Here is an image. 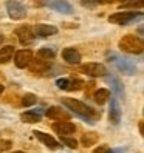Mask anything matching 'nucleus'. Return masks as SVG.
<instances>
[{"label":"nucleus","instance_id":"1","mask_svg":"<svg viewBox=\"0 0 144 153\" xmlns=\"http://www.w3.org/2000/svg\"><path fill=\"white\" fill-rule=\"evenodd\" d=\"M62 105H65L68 110H71L75 114H78L79 118L85 119L88 124H95L96 119L101 118V113L95 111L92 107H88L87 104L78 101V99H73V97H64L62 99Z\"/></svg>","mask_w":144,"mask_h":153},{"label":"nucleus","instance_id":"2","mask_svg":"<svg viewBox=\"0 0 144 153\" xmlns=\"http://www.w3.org/2000/svg\"><path fill=\"white\" fill-rule=\"evenodd\" d=\"M118 47L121 51L124 53H129V54H141L144 51V43H143V39L137 37L133 34H127L124 37L119 39L118 42Z\"/></svg>","mask_w":144,"mask_h":153},{"label":"nucleus","instance_id":"3","mask_svg":"<svg viewBox=\"0 0 144 153\" xmlns=\"http://www.w3.org/2000/svg\"><path fill=\"white\" fill-rule=\"evenodd\" d=\"M143 13H137V11H119V13H115L109 17V22L115 23V25H129L132 23L137 17H141Z\"/></svg>","mask_w":144,"mask_h":153},{"label":"nucleus","instance_id":"4","mask_svg":"<svg viewBox=\"0 0 144 153\" xmlns=\"http://www.w3.org/2000/svg\"><path fill=\"white\" fill-rule=\"evenodd\" d=\"M81 71L87 76L92 77H105L107 76V68L104 64H99V62H88V64L81 67Z\"/></svg>","mask_w":144,"mask_h":153},{"label":"nucleus","instance_id":"5","mask_svg":"<svg viewBox=\"0 0 144 153\" xmlns=\"http://www.w3.org/2000/svg\"><path fill=\"white\" fill-rule=\"evenodd\" d=\"M112 59L113 60H110V62H113V64L116 65V68H118L121 73L129 74V76L137 74V65H135L132 60L125 59V57H118V56H115V54H112Z\"/></svg>","mask_w":144,"mask_h":153},{"label":"nucleus","instance_id":"6","mask_svg":"<svg viewBox=\"0 0 144 153\" xmlns=\"http://www.w3.org/2000/svg\"><path fill=\"white\" fill-rule=\"evenodd\" d=\"M6 11L8 16L11 17L13 20H22L26 17V8L23 3L20 2H6Z\"/></svg>","mask_w":144,"mask_h":153},{"label":"nucleus","instance_id":"7","mask_svg":"<svg viewBox=\"0 0 144 153\" xmlns=\"http://www.w3.org/2000/svg\"><path fill=\"white\" fill-rule=\"evenodd\" d=\"M45 116L50 118V119H53V121H56V122H60V121H68L71 113L67 111L65 108H62V107L53 105V107H50V108L45 110Z\"/></svg>","mask_w":144,"mask_h":153},{"label":"nucleus","instance_id":"8","mask_svg":"<svg viewBox=\"0 0 144 153\" xmlns=\"http://www.w3.org/2000/svg\"><path fill=\"white\" fill-rule=\"evenodd\" d=\"M53 130H54L60 138H68L70 134H75L76 125L73 122H68V121H60V122L53 124Z\"/></svg>","mask_w":144,"mask_h":153},{"label":"nucleus","instance_id":"9","mask_svg":"<svg viewBox=\"0 0 144 153\" xmlns=\"http://www.w3.org/2000/svg\"><path fill=\"white\" fill-rule=\"evenodd\" d=\"M33 62V51L31 50H20L14 53V64L17 68H26Z\"/></svg>","mask_w":144,"mask_h":153},{"label":"nucleus","instance_id":"10","mask_svg":"<svg viewBox=\"0 0 144 153\" xmlns=\"http://www.w3.org/2000/svg\"><path fill=\"white\" fill-rule=\"evenodd\" d=\"M16 36H17V39H19V42H20L22 45H30V43H33L34 39H36V34H34L33 28H31V26H28V25L17 28V30H16Z\"/></svg>","mask_w":144,"mask_h":153},{"label":"nucleus","instance_id":"11","mask_svg":"<svg viewBox=\"0 0 144 153\" xmlns=\"http://www.w3.org/2000/svg\"><path fill=\"white\" fill-rule=\"evenodd\" d=\"M28 68H30V71H31L33 74L43 76V74H48V71L51 68V64H50V62H47V60L39 59V60H33L31 64L28 65Z\"/></svg>","mask_w":144,"mask_h":153},{"label":"nucleus","instance_id":"12","mask_svg":"<svg viewBox=\"0 0 144 153\" xmlns=\"http://www.w3.org/2000/svg\"><path fill=\"white\" fill-rule=\"evenodd\" d=\"M33 134H34V136L37 138L42 144H45V146H47L48 149H51V150L60 149V142H57L54 138L51 136V134H47V133H43V131H40V130H34Z\"/></svg>","mask_w":144,"mask_h":153},{"label":"nucleus","instance_id":"13","mask_svg":"<svg viewBox=\"0 0 144 153\" xmlns=\"http://www.w3.org/2000/svg\"><path fill=\"white\" fill-rule=\"evenodd\" d=\"M45 113L43 108H40V107H37V108L34 110H28L20 114V119L25 122V124H36V122H40V118L42 114Z\"/></svg>","mask_w":144,"mask_h":153},{"label":"nucleus","instance_id":"14","mask_svg":"<svg viewBox=\"0 0 144 153\" xmlns=\"http://www.w3.org/2000/svg\"><path fill=\"white\" fill-rule=\"evenodd\" d=\"M121 116H122V111H121V105L118 102V99H112L110 101V111H109V119L113 125H118L121 122Z\"/></svg>","mask_w":144,"mask_h":153},{"label":"nucleus","instance_id":"15","mask_svg":"<svg viewBox=\"0 0 144 153\" xmlns=\"http://www.w3.org/2000/svg\"><path fill=\"white\" fill-rule=\"evenodd\" d=\"M62 59L71 65H79L81 64V54L76 48H64L62 50Z\"/></svg>","mask_w":144,"mask_h":153},{"label":"nucleus","instance_id":"16","mask_svg":"<svg viewBox=\"0 0 144 153\" xmlns=\"http://www.w3.org/2000/svg\"><path fill=\"white\" fill-rule=\"evenodd\" d=\"M34 34H36V37H48V36H53V34H56L57 33V28L56 26H53V25H45V23H39V25H36L34 26Z\"/></svg>","mask_w":144,"mask_h":153},{"label":"nucleus","instance_id":"17","mask_svg":"<svg viewBox=\"0 0 144 153\" xmlns=\"http://www.w3.org/2000/svg\"><path fill=\"white\" fill-rule=\"evenodd\" d=\"M50 8H53L54 11L62 13V14H73V6H71L68 2H48L47 3Z\"/></svg>","mask_w":144,"mask_h":153},{"label":"nucleus","instance_id":"18","mask_svg":"<svg viewBox=\"0 0 144 153\" xmlns=\"http://www.w3.org/2000/svg\"><path fill=\"white\" fill-rule=\"evenodd\" d=\"M98 141H99V134L96 131H85L82 136H81V144H82L84 147H92Z\"/></svg>","mask_w":144,"mask_h":153},{"label":"nucleus","instance_id":"19","mask_svg":"<svg viewBox=\"0 0 144 153\" xmlns=\"http://www.w3.org/2000/svg\"><path fill=\"white\" fill-rule=\"evenodd\" d=\"M105 77H107V80L110 82L113 93L118 96V97H124V85H122L121 80H119L118 77H115V76H105Z\"/></svg>","mask_w":144,"mask_h":153},{"label":"nucleus","instance_id":"20","mask_svg":"<svg viewBox=\"0 0 144 153\" xmlns=\"http://www.w3.org/2000/svg\"><path fill=\"white\" fill-rule=\"evenodd\" d=\"M14 54V47L11 45H6V47L0 48V64H8Z\"/></svg>","mask_w":144,"mask_h":153},{"label":"nucleus","instance_id":"21","mask_svg":"<svg viewBox=\"0 0 144 153\" xmlns=\"http://www.w3.org/2000/svg\"><path fill=\"white\" fill-rule=\"evenodd\" d=\"M93 97H95V102L96 104L104 105L110 99V91H109V90H105V88H99V90H96V91H95V96Z\"/></svg>","mask_w":144,"mask_h":153},{"label":"nucleus","instance_id":"22","mask_svg":"<svg viewBox=\"0 0 144 153\" xmlns=\"http://www.w3.org/2000/svg\"><path fill=\"white\" fill-rule=\"evenodd\" d=\"M37 56L42 59V60H50V59H54V56H56V50L53 48V47H43V48H40L39 51H37Z\"/></svg>","mask_w":144,"mask_h":153},{"label":"nucleus","instance_id":"23","mask_svg":"<svg viewBox=\"0 0 144 153\" xmlns=\"http://www.w3.org/2000/svg\"><path fill=\"white\" fill-rule=\"evenodd\" d=\"M84 85H85L84 80H81V79H70L67 91H78V90H82Z\"/></svg>","mask_w":144,"mask_h":153},{"label":"nucleus","instance_id":"24","mask_svg":"<svg viewBox=\"0 0 144 153\" xmlns=\"http://www.w3.org/2000/svg\"><path fill=\"white\" fill-rule=\"evenodd\" d=\"M36 101H37L36 94H33V93H25L23 97H22V105H23V107H31V105L36 104Z\"/></svg>","mask_w":144,"mask_h":153},{"label":"nucleus","instance_id":"25","mask_svg":"<svg viewBox=\"0 0 144 153\" xmlns=\"http://www.w3.org/2000/svg\"><path fill=\"white\" fill-rule=\"evenodd\" d=\"M60 144H65L67 147L70 149H78V141L75 138H60Z\"/></svg>","mask_w":144,"mask_h":153},{"label":"nucleus","instance_id":"26","mask_svg":"<svg viewBox=\"0 0 144 153\" xmlns=\"http://www.w3.org/2000/svg\"><path fill=\"white\" fill-rule=\"evenodd\" d=\"M68 82H70V79L62 77V79H57V80H56V85H57V88H60V90H67V88H68Z\"/></svg>","mask_w":144,"mask_h":153},{"label":"nucleus","instance_id":"27","mask_svg":"<svg viewBox=\"0 0 144 153\" xmlns=\"http://www.w3.org/2000/svg\"><path fill=\"white\" fill-rule=\"evenodd\" d=\"M113 150L107 146V144H102V146H99V147H96L95 150H93V153H112Z\"/></svg>","mask_w":144,"mask_h":153},{"label":"nucleus","instance_id":"28","mask_svg":"<svg viewBox=\"0 0 144 153\" xmlns=\"http://www.w3.org/2000/svg\"><path fill=\"white\" fill-rule=\"evenodd\" d=\"M10 147H13V142L10 139H0V152H5Z\"/></svg>","mask_w":144,"mask_h":153},{"label":"nucleus","instance_id":"29","mask_svg":"<svg viewBox=\"0 0 144 153\" xmlns=\"http://www.w3.org/2000/svg\"><path fill=\"white\" fill-rule=\"evenodd\" d=\"M129 6H130V8H141L143 3H141V2H129V3H124V5H122V8H129Z\"/></svg>","mask_w":144,"mask_h":153},{"label":"nucleus","instance_id":"30","mask_svg":"<svg viewBox=\"0 0 144 153\" xmlns=\"http://www.w3.org/2000/svg\"><path fill=\"white\" fill-rule=\"evenodd\" d=\"M81 5L85 8H95V6H98V2H81Z\"/></svg>","mask_w":144,"mask_h":153},{"label":"nucleus","instance_id":"31","mask_svg":"<svg viewBox=\"0 0 144 153\" xmlns=\"http://www.w3.org/2000/svg\"><path fill=\"white\" fill-rule=\"evenodd\" d=\"M138 34H140V39H141V36H143V26H140V28H138Z\"/></svg>","mask_w":144,"mask_h":153},{"label":"nucleus","instance_id":"32","mask_svg":"<svg viewBox=\"0 0 144 153\" xmlns=\"http://www.w3.org/2000/svg\"><path fill=\"white\" fill-rule=\"evenodd\" d=\"M140 131H141V134H144V130H143V121L140 122Z\"/></svg>","mask_w":144,"mask_h":153},{"label":"nucleus","instance_id":"33","mask_svg":"<svg viewBox=\"0 0 144 153\" xmlns=\"http://www.w3.org/2000/svg\"><path fill=\"white\" fill-rule=\"evenodd\" d=\"M3 90H5V85H2V84H0V94L3 93Z\"/></svg>","mask_w":144,"mask_h":153},{"label":"nucleus","instance_id":"34","mask_svg":"<svg viewBox=\"0 0 144 153\" xmlns=\"http://www.w3.org/2000/svg\"><path fill=\"white\" fill-rule=\"evenodd\" d=\"M11 153H25V152H20V150H19V152H11Z\"/></svg>","mask_w":144,"mask_h":153}]
</instances>
